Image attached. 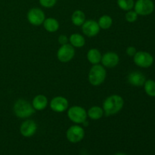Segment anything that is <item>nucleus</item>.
I'll return each instance as SVG.
<instances>
[{"label":"nucleus","instance_id":"f8f14e48","mask_svg":"<svg viewBox=\"0 0 155 155\" xmlns=\"http://www.w3.org/2000/svg\"><path fill=\"white\" fill-rule=\"evenodd\" d=\"M37 130V124L32 120H27L21 124L20 133L24 137L30 138L35 135Z\"/></svg>","mask_w":155,"mask_h":155},{"label":"nucleus","instance_id":"39448f33","mask_svg":"<svg viewBox=\"0 0 155 155\" xmlns=\"http://www.w3.org/2000/svg\"><path fill=\"white\" fill-rule=\"evenodd\" d=\"M133 61L139 68H148L152 66L154 59L152 54L148 51H137L133 56Z\"/></svg>","mask_w":155,"mask_h":155},{"label":"nucleus","instance_id":"a211bd4d","mask_svg":"<svg viewBox=\"0 0 155 155\" xmlns=\"http://www.w3.org/2000/svg\"><path fill=\"white\" fill-rule=\"evenodd\" d=\"M42 24H43V27L45 29V30L49 32V33H54V32L58 31L59 27H60L58 20L53 18H45Z\"/></svg>","mask_w":155,"mask_h":155},{"label":"nucleus","instance_id":"6ab92c4d","mask_svg":"<svg viewBox=\"0 0 155 155\" xmlns=\"http://www.w3.org/2000/svg\"><path fill=\"white\" fill-rule=\"evenodd\" d=\"M104 114L103 108L100 106H92L87 111V116L93 120H98L101 119Z\"/></svg>","mask_w":155,"mask_h":155},{"label":"nucleus","instance_id":"b1692460","mask_svg":"<svg viewBox=\"0 0 155 155\" xmlns=\"http://www.w3.org/2000/svg\"><path fill=\"white\" fill-rule=\"evenodd\" d=\"M138 14L135 12L134 10H130L127 12L125 15V19L127 22L129 23H134L137 21L138 19Z\"/></svg>","mask_w":155,"mask_h":155},{"label":"nucleus","instance_id":"423d86ee","mask_svg":"<svg viewBox=\"0 0 155 155\" xmlns=\"http://www.w3.org/2000/svg\"><path fill=\"white\" fill-rule=\"evenodd\" d=\"M154 3L152 0H137L135 2L134 11L141 16H148L154 11Z\"/></svg>","mask_w":155,"mask_h":155},{"label":"nucleus","instance_id":"9b49d317","mask_svg":"<svg viewBox=\"0 0 155 155\" xmlns=\"http://www.w3.org/2000/svg\"><path fill=\"white\" fill-rule=\"evenodd\" d=\"M50 108L56 113H62L68 109L69 103L68 99L63 96H56L50 101Z\"/></svg>","mask_w":155,"mask_h":155},{"label":"nucleus","instance_id":"aec40b11","mask_svg":"<svg viewBox=\"0 0 155 155\" xmlns=\"http://www.w3.org/2000/svg\"><path fill=\"white\" fill-rule=\"evenodd\" d=\"M71 21L73 24L77 27H80L86 21V15L85 13L81 10L74 11L71 16Z\"/></svg>","mask_w":155,"mask_h":155},{"label":"nucleus","instance_id":"dca6fc26","mask_svg":"<svg viewBox=\"0 0 155 155\" xmlns=\"http://www.w3.org/2000/svg\"><path fill=\"white\" fill-rule=\"evenodd\" d=\"M86 57H87V60L89 61V63L94 65L98 64L101 62L102 54H101V51L97 48H91L88 51Z\"/></svg>","mask_w":155,"mask_h":155},{"label":"nucleus","instance_id":"ddd939ff","mask_svg":"<svg viewBox=\"0 0 155 155\" xmlns=\"http://www.w3.org/2000/svg\"><path fill=\"white\" fill-rule=\"evenodd\" d=\"M101 64L104 68H112L118 65L120 62L119 55L114 51H108L104 54L101 58Z\"/></svg>","mask_w":155,"mask_h":155},{"label":"nucleus","instance_id":"a878e982","mask_svg":"<svg viewBox=\"0 0 155 155\" xmlns=\"http://www.w3.org/2000/svg\"><path fill=\"white\" fill-rule=\"evenodd\" d=\"M126 52L130 57H133V56L136 54V53L137 52V49L135 48L134 46H129L128 48L126 50Z\"/></svg>","mask_w":155,"mask_h":155},{"label":"nucleus","instance_id":"20e7f679","mask_svg":"<svg viewBox=\"0 0 155 155\" xmlns=\"http://www.w3.org/2000/svg\"><path fill=\"white\" fill-rule=\"evenodd\" d=\"M68 117L74 124H83L87 120V111L81 106L74 105L68 108Z\"/></svg>","mask_w":155,"mask_h":155},{"label":"nucleus","instance_id":"4be33fe9","mask_svg":"<svg viewBox=\"0 0 155 155\" xmlns=\"http://www.w3.org/2000/svg\"><path fill=\"white\" fill-rule=\"evenodd\" d=\"M144 90L147 95L155 98V81L153 80H146L143 85Z\"/></svg>","mask_w":155,"mask_h":155},{"label":"nucleus","instance_id":"9d476101","mask_svg":"<svg viewBox=\"0 0 155 155\" xmlns=\"http://www.w3.org/2000/svg\"><path fill=\"white\" fill-rule=\"evenodd\" d=\"M100 27L98 22L94 20L86 21L82 25V31L85 36L88 37H94L100 32Z\"/></svg>","mask_w":155,"mask_h":155},{"label":"nucleus","instance_id":"f257e3e1","mask_svg":"<svg viewBox=\"0 0 155 155\" xmlns=\"http://www.w3.org/2000/svg\"><path fill=\"white\" fill-rule=\"evenodd\" d=\"M124 105V100L120 95H111L103 102L102 108L106 116H113L119 113Z\"/></svg>","mask_w":155,"mask_h":155},{"label":"nucleus","instance_id":"7ed1b4c3","mask_svg":"<svg viewBox=\"0 0 155 155\" xmlns=\"http://www.w3.org/2000/svg\"><path fill=\"white\" fill-rule=\"evenodd\" d=\"M15 114L18 117L25 119L31 117L35 113V109L33 108L32 104L25 99H18L15 101L13 107Z\"/></svg>","mask_w":155,"mask_h":155},{"label":"nucleus","instance_id":"5701e85b","mask_svg":"<svg viewBox=\"0 0 155 155\" xmlns=\"http://www.w3.org/2000/svg\"><path fill=\"white\" fill-rule=\"evenodd\" d=\"M117 3L118 7L121 10L128 12L134 8L135 1L134 0H117Z\"/></svg>","mask_w":155,"mask_h":155},{"label":"nucleus","instance_id":"6e6552de","mask_svg":"<svg viewBox=\"0 0 155 155\" xmlns=\"http://www.w3.org/2000/svg\"><path fill=\"white\" fill-rule=\"evenodd\" d=\"M75 55V49L74 47L71 44H64L59 48L57 52V58L61 62L67 63L74 58Z\"/></svg>","mask_w":155,"mask_h":155},{"label":"nucleus","instance_id":"f03ea898","mask_svg":"<svg viewBox=\"0 0 155 155\" xmlns=\"http://www.w3.org/2000/svg\"><path fill=\"white\" fill-rule=\"evenodd\" d=\"M107 77L105 68L103 65L98 64H94L91 68L89 73V82L94 86H98L102 84Z\"/></svg>","mask_w":155,"mask_h":155},{"label":"nucleus","instance_id":"393cba45","mask_svg":"<svg viewBox=\"0 0 155 155\" xmlns=\"http://www.w3.org/2000/svg\"><path fill=\"white\" fill-rule=\"evenodd\" d=\"M39 2L42 7L50 8L55 5V4L57 3V0H39Z\"/></svg>","mask_w":155,"mask_h":155},{"label":"nucleus","instance_id":"4468645a","mask_svg":"<svg viewBox=\"0 0 155 155\" xmlns=\"http://www.w3.org/2000/svg\"><path fill=\"white\" fill-rule=\"evenodd\" d=\"M127 80H128V83L132 86L140 87V86H143L144 83L146 81V78L142 72L136 71L129 74Z\"/></svg>","mask_w":155,"mask_h":155},{"label":"nucleus","instance_id":"c85d7f7f","mask_svg":"<svg viewBox=\"0 0 155 155\" xmlns=\"http://www.w3.org/2000/svg\"><path fill=\"white\" fill-rule=\"evenodd\" d=\"M84 155H88V154H84Z\"/></svg>","mask_w":155,"mask_h":155},{"label":"nucleus","instance_id":"1a4fd4ad","mask_svg":"<svg viewBox=\"0 0 155 155\" xmlns=\"http://www.w3.org/2000/svg\"><path fill=\"white\" fill-rule=\"evenodd\" d=\"M27 18L30 24L33 26H39L43 24L45 15L43 11L39 8H33L27 12Z\"/></svg>","mask_w":155,"mask_h":155},{"label":"nucleus","instance_id":"2eb2a0df","mask_svg":"<svg viewBox=\"0 0 155 155\" xmlns=\"http://www.w3.org/2000/svg\"><path fill=\"white\" fill-rule=\"evenodd\" d=\"M48 104V98L44 95H37L33 98L32 105L35 110H42L46 108Z\"/></svg>","mask_w":155,"mask_h":155},{"label":"nucleus","instance_id":"0eeeda50","mask_svg":"<svg viewBox=\"0 0 155 155\" xmlns=\"http://www.w3.org/2000/svg\"><path fill=\"white\" fill-rule=\"evenodd\" d=\"M85 136L84 129L82 127L77 125L71 126L66 133V137L71 143H78L81 142Z\"/></svg>","mask_w":155,"mask_h":155},{"label":"nucleus","instance_id":"f3484780","mask_svg":"<svg viewBox=\"0 0 155 155\" xmlns=\"http://www.w3.org/2000/svg\"><path fill=\"white\" fill-rule=\"evenodd\" d=\"M69 42L74 48H82L86 43V39L83 35L80 33H73L69 37Z\"/></svg>","mask_w":155,"mask_h":155},{"label":"nucleus","instance_id":"412c9836","mask_svg":"<svg viewBox=\"0 0 155 155\" xmlns=\"http://www.w3.org/2000/svg\"><path fill=\"white\" fill-rule=\"evenodd\" d=\"M98 24L99 25L100 29H102V30H107V29L110 28V27L113 24V19L110 16L107 15H102L101 17H100V18L98 19Z\"/></svg>","mask_w":155,"mask_h":155},{"label":"nucleus","instance_id":"cd10ccee","mask_svg":"<svg viewBox=\"0 0 155 155\" xmlns=\"http://www.w3.org/2000/svg\"><path fill=\"white\" fill-rule=\"evenodd\" d=\"M114 155H127V154H124V153H117V154H115Z\"/></svg>","mask_w":155,"mask_h":155},{"label":"nucleus","instance_id":"bb28decb","mask_svg":"<svg viewBox=\"0 0 155 155\" xmlns=\"http://www.w3.org/2000/svg\"><path fill=\"white\" fill-rule=\"evenodd\" d=\"M68 42H69V39L65 35H61L58 37V42L59 44H61V45L67 44Z\"/></svg>","mask_w":155,"mask_h":155}]
</instances>
